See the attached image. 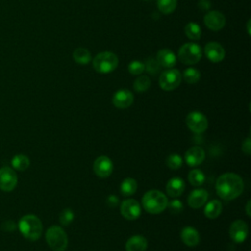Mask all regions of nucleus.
<instances>
[{"label": "nucleus", "mask_w": 251, "mask_h": 251, "mask_svg": "<svg viewBox=\"0 0 251 251\" xmlns=\"http://www.w3.org/2000/svg\"><path fill=\"white\" fill-rule=\"evenodd\" d=\"M244 189L240 176L234 173H225L216 181V192L224 200H232L238 197Z\"/></svg>", "instance_id": "f257e3e1"}, {"label": "nucleus", "mask_w": 251, "mask_h": 251, "mask_svg": "<svg viewBox=\"0 0 251 251\" xmlns=\"http://www.w3.org/2000/svg\"><path fill=\"white\" fill-rule=\"evenodd\" d=\"M18 227L22 235L31 241L37 240L41 236L43 230L40 219L33 214L23 216L18 223Z\"/></svg>", "instance_id": "f03ea898"}, {"label": "nucleus", "mask_w": 251, "mask_h": 251, "mask_svg": "<svg viewBox=\"0 0 251 251\" xmlns=\"http://www.w3.org/2000/svg\"><path fill=\"white\" fill-rule=\"evenodd\" d=\"M142 207L149 214H160L168 205V198L161 190L151 189L144 193L142 197Z\"/></svg>", "instance_id": "7ed1b4c3"}, {"label": "nucleus", "mask_w": 251, "mask_h": 251, "mask_svg": "<svg viewBox=\"0 0 251 251\" xmlns=\"http://www.w3.org/2000/svg\"><path fill=\"white\" fill-rule=\"evenodd\" d=\"M119 59L116 54L110 51H104L98 53L92 62L93 68L97 73L109 74L118 67Z\"/></svg>", "instance_id": "20e7f679"}, {"label": "nucleus", "mask_w": 251, "mask_h": 251, "mask_svg": "<svg viewBox=\"0 0 251 251\" xmlns=\"http://www.w3.org/2000/svg\"><path fill=\"white\" fill-rule=\"evenodd\" d=\"M45 239L49 247L54 251H64L68 246V236L59 226H50L46 230Z\"/></svg>", "instance_id": "39448f33"}, {"label": "nucleus", "mask_w": 251, "mask_h": 251, "mask_svg": "<svg viewBox=\"0 0 251 251\" xmlns=\"http://www.w3.org/2000/svg\"><path fill=\"white\" fill-rule=\"evenodd\" d=\"M202 48L195 42H187L183 44L177 52L178 60L185 65H194L202 58Z\"/></svg>", "instance_id": "423d86ee"}, {"label": "nucleus", "mask_w": 251, "mask_h": 251, "mask_svg": "<svg viewBox=\"0 0 251 251\" xmlns=\"http://www.w3.org/2000/svg\"><path fill=\"white\" fill-rule=\"evenodd\" d=\"M181 74L176 69H168L164 71L159 77V84L162 89L171 91L176 89L181 82Z\"/></svg>", "instance_id": "0eeeda50"}, {"label": "nucleus", "mask_w": 251, "mask_h": 251, "mask_svg": "<svg viewBox=\"0 0 251 251\" xmlns=\"http://www.w3.org/2000/svg\"><path fill=\"white\" fill-rule=\"evenodd\" d=\"M186 126L194 133H202L208 127V120L206 116L198 111L190 112L185 119Z\"/></svg>", "instance_id": "6e6552de"}, {"label": "nucleus", "mask_w": 251, "mask_h": 251, "mask_svg": "<svg viewBox=\"0 0 251 251\" xmlns=\"http://www.w3.org/2000/svg\"><path fill=\"white\" fill-rule=\"evenodd\" d=\"M18 183V176L14 169L3 167L0 169V189L10 192L15 189Z\"/></svg>", "instance_id": "1a4fd4ad"}, {"label": "nucleus", "mask_w": 251, "mask_h": 251, "mask_svg": "<svg viewBox=\"0 0 251 251\" xmlns=\"http://www.w3.org/2000/svg\"><path fill=\"white\" fill-rule=\"evenodd\" d=\"M121 214L122 216L129 221L136 220L141 214L140 204L134 199H126L121 204Z\"/></svg>", "instance_id": "9d476101"}, {"label": "nucleus", "mask_w": 251, "mask_h": 251, "mask_svg": "<svg viewBox=\"0 0 251 251\" xmlns=\"http://www.w3.org/2000/svg\"><path fill=\"white\" fill-rule=\"evenodd\" d=\"M113 162L107 156H99L93 163V172L97 176L101 178L110 176L113 172Z\"/></svg>", "instance_id": "9b49d317"}, {"label": "nucleus", "mask_w": 251, "mask_h": 251, "mask_svg": "<svg viewBox=\"0 0 251 251\" xmlns=\"http://www.w3.org/2000/svg\"><path fill=\"white\" fill-rule=\"evenodd\" d=\"M229 236L236 243H241L245 241L248 236L247 224L242 220L233 221L229 226Z\"/></svg>", "instance_id": "f8f14e48"}, {"label": "nucleus", "mask_w": 251, "mask_h": 251, "mask_svg": "<svg viewBox=\"0 0 251 251\" xmlns=\"http://www.w3.org/2000/svg\"><path fill=\"white\" fill-rule=\"evenodd\" d=\"M205 25L214 31L222 29L226 25V17L219 11H210L204 16Z\"/></svg>", "instance_id": "ddd939ff"}, {"label": "nucleus", "mask_w": 251, "mask_h": 251, "mask_svg": "<svg viewBox=\"0 0 251 251\" xmlns=\"http://www.w3.org/2000/svg\"><path fill=\"white\" fill-rule=\"evenodd\" d=\"M205 160V151L200 146H192L188 148L184 155L185 163L190 167H196Z\"/></svg>", "instance_id": "4468645a"}, {"label": "nucleus", "mask_w": 251, "mask_h": 251, "mask_svg": "<svg viewBox=\"0 0 251 251\" xmlns=\"http://www.w3.org/2000/svg\"><path fill=\"white\" fill-rule=\"evenodd\" d=\"M133 94L128 89H120L116 91L112 99L114 106L119 109L128 108L133 103Z\"/></svg>", "instance_id": "2eb2a0df"}, {"label": "nucleus", "mask_w": 251, "mask_h": 251, "mask_svg": "<svg viewBox=\"0 0 251 251\" xmlns=\"http://www.w3.org/2000/svg\"><path fill=\"white\" fill-rule=\"evenodd\" d=\"M206 57L213 63H219L224 60L226 52L224 47L218 42H209L204 48Z\"/></svg>", "instance_id": "dca6fc26"}, {"label": "nucleus", "mask_w": 251, "mask_h": 251, "mask_svg": "<svg viewBox=\"0 0 251 251\" xmlns=\"http://www.w3.org/2000/svg\"><path fill=\"white\" fill-rule=\"evenodd\" d=\"M208 191L204 188H196L192 190L188 197H187V203L188 206L192 209H198L202 207L208 200Z\"/></svg>", "instance_id": "f3484780"}, {"label": "nucleus", "mask_w": 251, "mask_h": 251, "mask_svg": "<svg viewBox=\"0 0 251 251\" xmlns=\"http://www.w3.org/2000/svg\"><path fill=\"white\" fill-rule=\"evenodd\" d=\"M180 238L185 245L189 247H194L200 241V234L198 230L194 227L185 226L180 231Z\"/></svg>", "instance_id": "a211bd4d"}, {"label": "nucleus", "mask_w": 251, "mask_h": 251, "mask_svg": "<svg viewBox=\"0 0 251 251\" xmlns=\"http://www.w3.org/2000/svg\"><path fill=\"white\" fill-rule=\"evenodd\" d=\"M156 60L158 61V63L160 64L161 67L171 69L176 63V56L172 50H170L168 48H164V49H161L157 53Z\"/></svg>", "instance_id": "6ab92c4d"}, {"label": "nucleus", "mask_w": 251, "mask_h": 251, "mask_svg": "<svg viewBox=\"0 0 251 251\" xmlns=\"http://www.w3.org/2000/svg\"><path fill=\"white\" fill-rule=\"evenodd\" d=\"M185 189V183L180 177L171 178L166 185V192L171 197H177L182 194Z\"/></svg>", "instance_id": "aec40b11"}, {"label": "nucleus", "mask_w": 251, "mask_h": 251, "mask_svg": "<svg viewBox=\"0 0 251 251\" xmlns=\"http://www.w3.org/2000/svg\"><path fill=\"white\" fill-rule=\"evenodd\" d=\"M147 239L140 234L130 236L126 242V251H145L147 248Z\"/></svg>", "instance_id": "412c9836"}, {"label": "nucleus", "mask_w": 251, "mask_h": 251, "mask_svg": "<svg viewBox=\"0 0 251 251\" xmlns=\"http://www.w3.org/2000/svg\"><path fill=\"white\" fill-rule=\"evenodd\" d=\"M222 209H223V205L221 201L217 199H213L206 204L204 208V214L208 219H216L221 215Z\"/></svg>", "instance_id": "4be33fe9"}, {"label": "nucleus", "mask_w": 251, "mask_h": 251, "mask_svg": "<svg viewBox=\"0 0 251 251\" xmlns=\"http://www.w3.org/2000/svg\"><path fill=\"white\" fill-rule=\"evenodd\" d=\"M137 182L132 177L125 178L120 186V191L124 196H130L136 192Z\"/></svg>", "instance_id": "5701e85b"}, {"label": "nucleus", "mask_w": 251, "mask_h": 251, "mask_svg": "<svg viewBox=\"0 0 251 251\" xmlns=\"http://www.w3.org/2000/svg\"><path fill=\"white\" fill-rule=\"evenodd\" d=\"M73 58L79 65H87L91 61V54L86 48L78 47L74 51Z\"/></svg>", "instance_id": "b1692460"}, {"label": "nucleus", "mask_w": 251, "mask_h": 251, "mask_svg": "<svg viewBox=\"0 0 251 251\" xmlns=\"http://www.w3.org/2000/svg\"><path fill=\"white\" fill-rule=\"evenodd\" d=\"M12 167L18 171H25L29 167V158L24 154L15 155L11 161Z\"/></svg>", "instance_id": "393cba45"}, {"label": "nucleus", "mask_w": 251, "mask_h": 251, "mask_svg": "<svg viewBox=\"0 0 251 251\" xmlns=\"http://www.w3.org/2000/svg\"><path fill=\"white\" fill-rule=\"evenodd\" d=\"M184 32L186 34V36L189 38V39H192V40H198L200 39L201 37V27L199 25H197L196 23L194 22H190L188 23L185 27H184Z\"/></svg>", "instance_id": "a878e982"}, {"label": "nucleus", "mask_w": 251, "mask_h": 251, "mask_svg": "<svg viewBox=\"0 0 251 251\" xmlns=\"http://www.w3.org/2000/svg\"><path fill=\"white\" fill-rule=\"evenodd\" d=\"M188 181L193 186H200L205 181V175L204 173L199 169H192L187 176Z\"/></svg>", "instance_id": "bb28decb"}, {"label": "nucleus", "mask_w": 251, "mask_h": 251, "mask_svg": "<svg viewBox=\"0 0 251 251\" xmlns=\"http://www.w3.org/2000/svg\"><path fill=\"white\" fill-rule=\"evenodd\" d=\"M176 0H157V6L161 13L169 15L176 8Z\"/></svg>", "instance_id": "cd10ccee"}, {"label": "nucleus", "mask_w": 251, "mask_h": 251, "mask_svg": "<svg viewBox=\"0 0 251 251\" xmlns=\"http://www.w3.org/2000/svg\"><path fill=\"white\" fill-rule=\"evenodd\" d=\"M183 76V79L189 83V84H194L196 82L199 81L200 77H201V74L197 69L194 68H187L184 70L183 75H181Z\"/></svg>", "instance_id": "c85d7f7f"}, {"label": "nucleus", "mask_w": 251, "mask_h": 251, "mask_svg": "<svg viewBox=\"0 0 251 251\" xmlns=\"http://www.w3.org/2000/svg\"><path fill=\"white\" fill-rule=\"evenodd\" d=\"M151 85V80L147 75H140L133 81V88L136 92H144Z\"/></svg>", "instance_id": "c756f323"}, {"label": "nucleus", "mask_w": 251, "mask_h": 251, "mask_svg": "<svg viewBox=\"0 0 251 251\" xmlns=\"http://www.w3.org/2000/svg\"><path fill=\"white\" fill-rule=\"evenodd\" d=\"M182 163H183V161H182L181 156H179L178 154H176V153L169 155L166 160V165L171 170H178L182 166Z\"/></svg>", "instance_id": "7c9ffc66"}, {"label": "nucleus", "mask_w": 251, "mask_h": 251, "mask_svg": "<svg viewBox=\"0 0 251 251\" xmlns=\"http://www.w3.org/2000/svg\"><path fill=\"white\" fill-rule=\"evenodd\" d=\"M144 67H145V71L150 75H156L157 73L160 72L162 68L155 58H148L146 60V63L144 64Z\"/></svg>", "instance_id": "2f4dec72"}, {"label": "nucleus", "mask_w": 251, "mask_h": 251, "mask_svg": "<svg viewBox=\"0 0 251 251\" xmlns=\"http://www.w3.org/2000/svg\"><path fill=\"white\" fill-rule=\"evenodd\" d=\"M74 218L75 214L73 210H71L70 208H66L61 212L59 216V221L63 226H69L74 221Z\"/></svg>", "instance_id": "473e14b6"}, {"label": "nucleus", "mask_w": 251, "mask_h": 251, "mask_svg": "<svg viewBox=\"0 0 251 251\" xmlns=\"http://www.w3.org/2000/svg\"><path fill=\"white\" fill-rule=\"evenodd\" d=\"M128 72L131 74V75H140L142 74L144 71H145V67H144V64L140 61H137V60H134V61H131L129 64H128Z\"/></svg>", "instance_id": "72a5a7b5"}, {"label": "nucleus", "mask_w": 251, "mask_h": 251, "mask_svg": "<svg viewBox=\"0 0 251 251\" xmlns=\"http://www.w3.org/2000/svg\"><path fill=\"white\" fill-rule=\"evenodd\" d=\"M167 207L169 208V211L173 215H178L183 211V204L178 199H173L170 202H168Z\"/></svg>", "instance_id": "f704fd0d"}, {"label": "nucleus", "mask_w": 251, "mask_h": 251, "mask_svg": "<svg viewBox=\"0 0 251 251\" xmlns=\"http://www.w3.org/2000/svg\"><path fill=\"white\" fill-rule=\"evenodd\" d=\"M241 149H242V151H243L246 155H250V152H251V140H250V137H249V136L243 141Z\"/></svg>", "instance_id": "c9c22d12"}, {"label": "nucleus", "mask_w": 251, "mask_h": 251, "mask_svg": "<svg viewBox=\"0 0 251 251\" xmlns=\"http://www.w3.org/2000/svg\"><path fill=\"white\" fill-rule=\"evenodd\" d=\"M119 204V198L116 195H110L107 197V205L111 208H115Z\"/></svg>", "instance_id": "e433bc0d"}, {"label": "nucleus", "mask_w": 251, "mask_h": 251, "mask_svg": "<svg viewBox=\"0 0 251 251\" xmlns=\"http://www.w3.org/2000/svg\"><path fill=\"white\" fill-rule=\"evenodd\" d=\"M198 7L200 8V10L202 11H207L210 9L211 7V2L209 0H200L198 2Z\"/></svg>", "instance_id": "4c0bfd02"}, {"label": "nucleus", "mask_w": 251, "mask_h": 251, "mask_svg": "<svg viewBox=\"0 0 251 251\" xmlns=\"http://www.w3.org/2000/svg\"><path fill=\"white\" fill-rule=\"evenodd\" d=\"M250 206H251V201L248 200L247 203H246V207H245V211H246V214L248 217H250L251 213H250Z\"/></svg>", "instance_id": "58836bf2"}, {"label": "nucleus", "mask_w": 251, "mask_h": 251, "mask_svg": "<svg viewBox=\"0 0 251 251\" xmlns=\"http://www.w3.org/2000/svg\"><path fill=\"white\" fill-rule=\"evenodd\" d=\"M145 1H147V0H145Z\"/></svg>", "instance_id": "ea45409f"}]
</instances>
